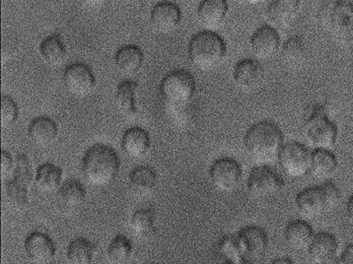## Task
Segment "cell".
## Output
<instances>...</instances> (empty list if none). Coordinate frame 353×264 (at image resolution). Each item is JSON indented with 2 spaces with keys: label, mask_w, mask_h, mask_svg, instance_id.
Masks as SVG:
<instances>
[{
  "label": "cell",
  "mask_w": 353,
  "mask_h": 264,
  "mask_svg": "<svg viewBox=\"0 0 353 264\" xmlns=\"http://www.w3.org/2000/svg\"><path fill=\"white\" fill-rule=\"evenodd\" d=\"M6 201L8 207L14 212H21L29 203L28 186L16 179L8 181L6 186Z\"/></svg>",
  "instance_id": "cell-33"
},
{
  "label": "cell",
  "mask_w": 353,
  "mask_h": 264,
  "mask_svg": "<svg viewBox=\"0 0 353 264\" xmlns=\"http://www.w3.org/2000/svg\"><path fill=\"white\" fill-rule=\"evenodd\" d=\"M28 258L35 264H47L55 257L56 247L53 240L46 234L33 232L25 241Z\"/></svg>",
  "instance_id": "cell-15"
},
{
  "label": "cell",
  "mask_w": 353,
  "mask_h": 264,
  "mask_svg": "<svg viewBox=\"0 0 353 264\" xmlns=\"http://www.w3.org/2000/svg\"><path fill=\"white\" fill-rule=\"evenodd\" d=\"M318 21L324 31L338 41L353 35V4L345 0L327 1L321 6Z\"/></svg>",
  "instance_id": "cell-4"
},
{
  "label": "cell",
  "mask_w": 353,
  "mask_h": 264,
  "mask_svg": "<svg viewBox=\"0 0 353 264\" xmlns=\"http://www.w3.org/2000/svg\"><path fill=\"white\" fill-rule=\"evenodd\" d=\"M228 264H251V263H249L246 259H242V261H232V263H229Z\"/></svg>",
  "instance_id": "cell-42"
},
{
  "label": "cell",
  "mask_w": 353,
  "mask_h": 264,
  "mask_svg": "<svg viewBox=\"0 0 353 264\" xmlns=\"http://www.w3.org/2000/svg\"><path fill=\"white\" fill-rule=\"evenodd\" d=\"M232 77L239 89L244 92L254 91L263 83L264 68L258 60L243 59L234 66Z\"/></svg>",
  "instance_id": "cell-13"
},
{
  "label": "cell",
  "mask_w": 353,
  "mask_h": 264,
  "mask_svg": "<svg viewBox=\"0 0 353 264\" xmlns=\"http://www.w3.org/2000/svg\"><path fill=\"white\" fill-rule=\"evenodd\" d=\"M40 53L43 60L51 66L63 63L66 58V47L59 34L48 36L40 45Z\"/></svg>",
  "instance_id": "cell-27"
},
{
  "label": "cell",
  "mask_w": 353,
  "mask_h": 264,
  "mask_svg": "<svg viewBox=\"0 0 353 264\" xmlns=\"http://www.w3.org/2000/svg\"><path fill=\"white\" fill-rule=\"evenodd\" d=\"M219 250H221V254H223L225 258L229 259V263L244 259L243 258L242 253H241L236 237L229 236V237L223 238V239L221 240V244H219Z\"/></svg>",
  "instance_id": "cell-37"
},
{
  "label": "cell",
  "mask_w": 353,
  "mask_h": 264,
  "mask_svg": "<svg viewBox=\"0 0 353 264\" xmlns=\"http://www.w3.org/2000/svg\"><path fill=\"white\" fill-rule=\"evenodd\" d=\"M337 165V160H336V156L332 152L318 150V151L312 152L310 173L317 179H328L335 173Z\"/></svg>",
  "instance_id": "cell-28"
},
{
  "label": "cell",
  "mask_w": 353,
  "mask_h": 264,
  "mask_svg": "<svg viewBox=\"0 0 353 264\" xmlns=\"http://www.w3.org/2000/svg\"><path fill=\"white\" fill-rule=\"evenodd\" d=\"M139 85L135 81H124L116 89V107L126 117H134L137 113V93Z\"/></svg>",
  "instance_id": "cell-24"
},
{
  "label": "cell",
  "mask_w": 353,
  "mask_h": 264,
  "mask_svg": "<svg viewBox=\"0 0 353 264\" xmlns=\"http://www.w3.org/2000/svg\"><path fill=\"white\" fill-rule=\"evenodd\" d=\"M154 219H156V214L152 208H142L137 210L131 216V231L139 238L150 237L156 231Z\"/></svg>",
  "instance_id": "cell-32"
},
{
  "label": "cell",
  "mask_w": 353,
  "mask_h": 264,
  "mask_svg": "<svg viewBox=\"0 0 353 264\" xmlns=\"http://www.w3.org/2000/svg\"><path fill=\"white\" fill-rule=\"evenodd\" d=\"M338 242L334 236L329 233H319L314 236L309 247L310 258L314 264L328 263L335 258Z\"/></svg>",
  "instance_id": "cell-19"
},
{
  "label": "cell",
  "mask_w": 353,
  "mask_h": 264,
  "mask_svg": "<svg viewBox=\"0 0 353 264\" xmlns=\"http://www.w3.org/2000/svg\"><path fill=\"white\" fill-rule=\"evenodd\" d=\"M28 132L30 139L35 145L39 147H48L57 137V124L50 117L41 116L31 122Z\"/></svg>",
  "instance_id": "cell-22"
},
{
  "label": "cell",
  "mask_w": 353,
  "mask_h": 264,
  "mask_svg": "<svg viewBox=\"0 0 353 264\" xmlns=\"http://www.w3.org/2000/svg\"><path fill=\"white\" fill-rule=\"evenodd\" d=\"M182 19L180 8L174 2L161 1L157 3L150 14V21L159 33L174 31Z\"/></svg>",
  "instance_id": "cell-17"
},
{
  "label": "cell",
  "mask_w": 353,
  "mask_h": 264,
  "mask_svg": "<svg viewBox=\"0 0 353 264\" xmlns=\"http://www.w3.org/2000/svg\"><path fill=\"white\" fill-rule=\"evenodd\" d=\"M150 148V137L141 128H131L122 137V149L127 156L139 159L145 156Z\"/></svg>",
  "instance_id": "cell-21"
},
{
  "label": "cell",
  "mask_w": 353,
  "mask_h": 264,
  "mask_svg": "<svg viewBox=\"0 0 353 264\" xmlns=\"http://www.w3.org/2000/svg\"><path fill=\"white\" fill-rule=\"evenodd\" d=\"M143 52L137 45L121 47L115 55V64L120 72L132 74L141 70L143 63Z\"/></svg>",
  "instance_id": "cell-26"
},
{
  "label": "cell",
  "mask_w": 353,
  "mask_h": 264,
  "mask_svg": "<svg viewBox=\"0 0 353 264\" xmlns=\"http://www.w3.org/2000/svg\"><path fill=\"white\" fill-rule=\"evenodd\" d=\"M62 181V170L52 163H45L37 170L36 187L43 193H51L59 187Z\"/></svg>",
  "instance_id": "cell-29"
},
{
  "label": "cell",
  "mask_w": 353,
  "mask_h": 264,
  "mask_svg": "<svg viewBox=\"0 0 353 264\" xmlns=\"http://www.w3.org/2000/svg\"><path fill=\"white\" fill-rule=\"evenodd\" d=\"M229 6L225 0H204L198 8V18L208 31L216 29L225 21Z\"/></svg>",
  "instance_id": "cell-18"
},
{
  "label": "cell",
  "mask_w": 353,
  "mask_h": 264,
  "mask_svg": "<svg viewBox=\"0 0 353 264\" xmlns=\"http://www.w3.org/2000/svg\"><path fill=\"white\" fill-rule=\"evenodd\" d=\"M213 186L221 192L236 190L242 181L243 170L234 159L223 158L213 163L210 172Z\"/></svg>",
  "instance_id": "cell-9"
},
{
  "label": "cell",
  "mask_w": 353,
  "mask_h": 264,
  "mask_svg": "<svg viewBox=\"0 0 353 264\" xmlns=\"http://www.w3.org/2000/svg\"><path fill=\"white\" fill-rule=\"evenodd\" d=\"M300 10L301 1L298 0H276L269 4L266 17L275 28L286 29L298 19Z\"/></svg>",
  "instance_id": "cell-16"
},
{
  "label": "cell",
  "mask_w": 353,
  "mask_h": 264,
  "mask_svg": "<svg viewBox=\"0 0 353 264\" xmlns=\"http://www.w3.org/2000/svg\"><path fill=\"white\" fill-rule=\"evenodd\" d=\"M250 44L252 52L257 59H270L281 49V37L276 29L271 26H263L253 34Z\"/></svg>",
  "instance_id": "cell-14"
},
{
  "label": "cell",
  "mask_w": 353,
  "mask_h": 264,
  "mask_svg": "<svg viewBox=\"0 0 353 264\" xmlns=\"http://www.w3.org/2000/svg\"><path fill=\"white\" fill-rule=\"evenodd\" d=\"M285 241L290 248L296 251L309 249L314 238L312 227L303 221H294L288 225L285 229Z\"/></svg>",
  "instance_id": "cell-23"
},
{
  "label": "cell",
  "mask_w": 353,
  "mask_h": 264,
  "mask_svg": "<svg viewBox=\"0 0 353 264\" xmlns=\"http://www.w3.org/2000/svg\"><path fill=\"white\" fill-rule=\"evenodd\" d=\"M283 187V180L273 169L256 167L248 179V191L256 199H266L279 193Z\"/></svg>",
  "instance_id": "cell-10"
},
{
  "label": "cell",
  "mask_w": 353,
  "mask_h": 264,
  "mask_svg": "<svg viewBox=\"0 0 353 264\" xmlns=\"http://www.w3.org/2000/svg\"><path fill=\"white\" fill-rule=\"evenodd\" d=\"M87 191L77 180H68L58 190L57 199L60 205L66 210H77L85 203Z\"/></svg>",
  "instance_id": "cell-25"
},
{
  "label": "cell",
  "mask_w": 353,
  "mask_h": 264,
  "mask_svg": "<svg viewBox=\"0 0 353 264\" xmlns=\"http://www.w3.org/2000/svg\"><path fill=\"white\" fill-rule=\"evenodd\" d=\"M339 261L341 264H353V244L346 247Z\"/></svg>",
  "instance_id": "cell-39"
},
{
  "label": "cell",
  "mask_w": 353,
  "mask_h": 264,
  "mask_svg": "<svg viewBox=\"0 0 353 264\" xmlns=\"http://www.w3.org/2000/svg\"><path fill=\"white\" fill-rule=\"evenodd\" d=\"M322 264H341V263H340V261H337V259L334 258L332 259V261H328V263H325Z\"/></svg>",
  "instance_id": "cell-43"
},
{
  "label": "cell",
  "mask_w": 353,
  "mask_h": 264,
  "mask_svg": "<svg viewBox=\"0 0 353 264\" xmlns=\"http://www.w3.org/2000/svg\"><path fill=\"white\" fill-rule=\"evenodd\" d=\"M14 169V161L10 152L2 150L1 151V177L6 178Z\"/></svg>",
  "instance_id": "cell-38"
},
{
  "label": "cell",
  "mask_w": 353,
  "mask_h": 264,
  "mask_svg": "<svg viewBox=\"0 0 353 264\" xmlns=\"http://www.w3.org/2000/svg\"><path fill=\"white\" fill-rule=\"evenodd\" d=\"M19 109L16 102L10 97L2 96L1 125L3 128L12 125L18 119Z\"/></svg>",
  "instance_id": "cell-36"
},
{
  "label": "cell",
  "mask_w": 353,
  "mask_h": 264,
  "mask_svg": "<svg viewBox=\"0 0 353 264\" xmlns=\"http://www.w3.org/2000/svg\"><path fill=\"white\" fill-rule=\"evenodd\" d=\"M191 62L201 70H210L223 62L227 55L225 40L212 31H202L191 39L189 44Z\"/></svg>",
  "instance_id": "cell-3"
},
{
  "label": "cell",
  "mask_w": 353,
  "mask_h": 264,
  "mask_svg": "<svg viewBox=\"0 0 353 264\" xmlns=\"http://www.w3.org/2000/svg\"><path fill=\"white\" fill-rule=\"evenodd\" d=\"M158 176L154 169L148 166H139L133 169L129 176V188L139 199L148 196L154 190Z\"/></svg>",
  "instance_id": "cell-20"
},
{
  "label": "cell",
  "mask_w": 353,
  "mask_h": 264,
  "mask_svg": "<svg viewBox=\"0 0 353 264\" xmlns=\"http://www.w3.org/2000/svg\"><path fill=\"white\" fill-rule=\"evenodd\" d=\"M161 97L172 106H183L192 100L196 91L194 77L184 70L170 72L161 83Z\"/></svg>",
  "instance_id": "cell-7"
},
{
  "label": "cell",
  "mask_w": 353,
  "mask_h": 264,
  "mask_svg": "<svg viewBox=\"0 0 353 264\" xmlns=\"http://www.w3.org/2000/svg\"><path fill=\"white\" fill-rule=\"evenodd\" d=\"M17 181L21 182L23 185L29 187L33 180L31 162L26 154H19L16 158V166H14V177Z\"/></svg>",
  "instance_id": "cell-35"
},
{
  "label": "cell",
  "mask_w": 353,
  "mask_h": 264,
  "mask_svg": "<svg viewBox=\"0 0 353 264\" xmlns=\"http://www.w3.org/2000/svg\"><path fill=\"white\" fill-rule=\"evenodd\" d=\"M248 154L256 162H270L283 147V133L271 121H261L249 128L245 136Z\"/></svg>",
  "instance_id": "cell-2"
},
{
  "label": "cell",
  "mask_w": 353,
  "mask_h": 264,
  "mask_svg": "<svg viewBox=\"0 0 353 264\" xmlns=\"http://www.w3.org/2000/svg\"><path fill=\"white\" fill-rule=\"evenodd\" d=\"M272 264H294L288 258H277L273 261Z\"/></svg>",
  "instance_id": "cell-41"
},
{
  "label": "cell",
  "mask_w": 353,
  "mask_h": 264,
  "mask_svg": "<svg viewBox=\"0 0 353 264\" xmlns=\"http://www.w3.org/2000/svg\"><path fill=\"white\" fill-rule=\"evenodd\" d=\"M305 43L301 37L290 38L284 43L281 51V61L283 62L284 65L288 66L290 70L300 68L305 60Z\"/></svg>",
  "instance_id": "cell-30"
},
{
  "label": "cell",
  "mask_w": 353,
  "mask_h": 264,
  "mask_svg": "<svg viewBox=\"0 0 353 264\" xmlns=\"http://www.w3.org/2000/svg\"><path fill=\"white\" fill-rule=\"evenodd\" d=\"M133 252V245L130 240L123 235H118L112 240L108 246L107 254L113 263H126Z\"/></svg>",
  "instance_id": "cell-34"
},
{
  "label": "cell",
  "mask_w": 353,
  "mask_h": 264,
  "mask_svg": "<svg viewBox=\"0 0 353 264\" xmlns=\"http://www.w3.org/2000/svg\"><path fill=\"white\" fill-rule=\"evenodd\" d=\"M347 218L350 224L353 226V195L347 203Z\"/></svg>",
  "instance_id": "cell-40"
},
{
  "label": "cell",
  "mask_w": 353,
  "mask_h": 264,
  "mask_svg": "<svg viewBox=\"0 0 353 264\" xmlns=\"http://www.w3.org/2000/svg\"><path fill=\"white\" fill-rule=\"evenodd\" d=\"M88 183L102 187L111 183L120 170V159L112 148L96 145L85 152L81 164Z\"/></svg>",
  "instance_id": "cell-1"
},
{
  "label": "cell",
  "mask_w": 353,
  "mask_h": 264,
  "mask_svg": "<svg viewBox=\"0 0 353 264\" xmlns=\"http://www.w3.org/2000/svg\"><path fill=\"white\" fill-rule=\"evenodd\" d=\"M243 258L258 259L263 256L268 247V236L262 227L252 226L241 230L236 236ZM245 259V258H244Z\"/></svg>",
  "instance_id": "cell-12"
},
{
  "label": "cell",
  "mask_w": 353,
  "mask_h": 264,
  "mask_svg": "<svg viewBox=\"0 0 353 264\" xmlns=\"http://www.w3.org/2000/svg\"><path fill=\"white\" fill-rule=\"evenodd\" d=\"M277 159L281 169L290 177L301 178L311 170L312 152L296 141L283 145Z\"/></svg>",
  "instance_id": "cell-8"
},
{
  "label": "cell",
  "mask_w": 353,
  "mask_h": 264,
  "mask_svg": "<svg viewBox=\"0 0 353 264\" xmlns=\"http://www.w3.org/2000/svg\"><path fill=\"white\" fill-rule=\"evenodd\" d=\"M94 255V244L83 237L72 240L66 251L68 264H92Z\"/></svg>",
  "instance_id": "cell-31"
},
{
  "label": "cell",
  "mask_w": 353,
  "mask_h": 264,
  "mask_svg": "<svg viewBox=\"0 0 353 264\" xmlns=\"http://www.w3.org/2000/svg\"><path fill=\"white\" fill-rule=\"evenodd\" d=\"M303 136L315 151H330L337 141V126L329 119L322 106H314L303 126Z\"/></svg>",
  "instance_id": "cell-6"
},
{
  "label": "cell",
  "mask_w": 353,
  "mask_h": 264,
  "mask_svg": "<svg viewBox=\"0 0 353 264\" xmlns=\"http://www.w3.org/2000/svg\"><path fill=\"white\" fill-rule=\"evenodd\" d=\"M66 90L75 97H85L96 88V77L92 68L85 63H73L63 74Z\"/></svg>",
  "instance_id": "cell-11"
},
{
  "label": "cell",
  "mask_w": 353,
  "mask_h": 264,
  "mask_svg": "<svg viewBox=\"0 0 353 264\" xmlns=\"http://www.w3.org/2000/svg\"><path fill=\"white\" fill-rule=\"evenodd\" d=\"M341 193L335 184L328 182L317 187L301 191L296 196L299 212L307 220H315L339 205Z\"/></svg>",
  "instance_id": "cell-5"
}]
</instances>
